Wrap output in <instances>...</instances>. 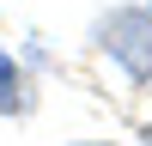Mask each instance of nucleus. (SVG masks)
<instances>
[{
    "label": "nucleus",
    "instance_id": "obj_1",
    "mask_svg": "<svg viewBox=\"0 0 152 146\" xmlns=\"http://www.w3.org/2000/svg\"><path fill=\"white\" fill-rule=\"evenodd\" d=\"M97 49L134 85H146L152 79V0H134V6H116L110 18H97Z\"/></svg>",
    "mask_w": 152,
    "mask_h": 146
},
{
    "label": "nucleus",
    "instance_id": "obj_2",
    "mask_svg": "<svg viewBox=\"0 0 152 146\" xmlns=\"http://www.w3.org/2000/svg\"><path fill=\"white\" fill-rule=\"evenodd\" d=\"M31 110V79H24V67L0 49V116H24Z\"/></svg>",
    "mask_w": 152,
    "mask_h": 146
},
{
    "label": "nucleus",
    "instance_id": "obj_3",
    "mask_svg": "<svg viewBox=\"0 0 152 146\" xmlns=\"http://www.w3.org/2000/svg\"><path fill=\"white\" fill-rule=\"evenodd\" d=\"M79 146H110V140H79Z\"/></svg>",
    "mask_w": 152,
    "mask_h": 146
},
{
    "label": "nucleus",
    "instance_id": "obj_4",
    "mask_svg": "<svg viewBox=\"0 0 152 146\" xmlns=\"http://www.w3.org/2000/svg\"><path fill=\"white\" fill-rule=\"evenodd\" d=\"M146 146H152V128H146Z\"/></svg>",
    "mask_w": 152,
    "mask_h": 146
}]
</instances>
